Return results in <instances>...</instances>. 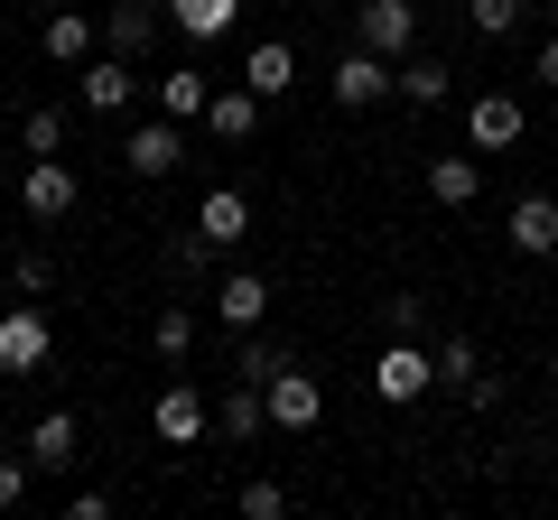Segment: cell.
Returning <instances> with one entry per match:
<instances>
[{"instance_id": "cell-1", "label": "cell", "mask_w": 558, "mask_h": 520, "mask_svg": "<svg viewBox=\"0 0 558 520\" xmlns=\"http://www.w3.org/2000/svg\"><path fill=\"white\" fill-rule=\"evenodd\" d=\"M428 391H438V344L381 335V354H373V400H381V409H410V400H428Z\"/></svg>"}, {"instance_id": "cell-2", "label": "cell", "mask_w": 558, "mask_h": 520, "mask_svg": "<svg viewBox=\"0 0 558 520\" xmlns=\"http://www.w3.org/2000/svg\"><path fill=\"white\" fill-rule=\"evenodd\" d=\"M326 94H336L344 112H373V102H391V94H400V65H391V57H373V47H344L336 75H326Z\"/></svg>"}, {"instance_id": "cell-3", "label": "cell", "mask_w": 558, "mask_h": 520, "mask_svg": "<svg viewBox=\"0 0 558 520\" xmlns=\"http://www.w3.org/2000/svg\"><path fill=\"white\" fill-rule=\"evenodd\" d=\"M121 168H131V177L140 186H159V177H178V168H186V121H140V131H131V140H121Z\"/></svg>"}, {"instance_id": "cell-4", "label": "cell", "mask_w": 558, "mask_h": 520, "mask_svg": "<svg viewBox=\"0 0 558 520\" xmlns=\"http://www.w3.org/2000/svg\"><path fill=\"white\" fill-rule=\"evenodd\" d=\"M354 47H373V57H410L418 47V0H354Z\"/></svg>"}, {"instance_id": "cell-5", "label": "cell", "mask_w": 558, "mask_h": 520, "mask_svg": "<svg viewBox=\"0 0 558 520\" xmlns=\"http://www.w3.org/2000/svg\"><path fill=\"white\" fill-rule=\"evenodd\" d=\"M260 400H270V428H279V437H317V419H326V391L299 372V362L260 381Z\"/></svg>"}, {"instance_id": "cell-6", "label": "cell", "mask_w": 558, "mask_h": 520, "mask_svg": "<svg viewBox=\"0 0 558 520\" xmlns=\"http://www.w3.org/2000/svg\"><path fill=\"white\" fill-rule=\"evenodd\" d=\"M47 354H57V325H47V307H0V372L28 381Z\"/></svg>"}, {"instance_id": "cell-7", "label": "cell", "mask_w": 558, "mask_h": 520, "mask_svg": "<svg viewBox=\"0 0 558 520\" xmlns=\"http://www.w3.org/2000/svg\"><path fill=\"white\" fill-rule=\"evenodd\" d=\"M205 428H215V409H205L196 381H168L159 400H149V437L159 446H205Z\"/></svg>"}, {"instance_id": "cell-8", "label": "cell", "mask_w": 558, "mask_h": 520, "mask_svg": "<svg viewBox=\"0 0 558 520\" xmlns=\"http://www.w3.org/2000/svg\"><path fill=\"white\" fill-rule=\"evenodd\" d=\"M521 131H531V112H521V94H502V84L465 102V149H484V159H494V149H512Z\"/></svg>"}, {"instance_id": "cell-9", "label": "cell", "mask_w": 558, "mask_h": 520, "mask_svg": "<svg viewBox=\"0 0 558 520\" xmlns=\"http://www.w3.org/2000/svg\"><path fill=\"white\" fill-rule=\"evenodd\" d=\"M20 214H28V223H65V214H75V168H65V159H28Z\"/></svg>"}, {"instance_id": "cell-10", "label": "cell", "mask_w": 558, "mask_h": 520, "mask_svg": "<svg viewBox=\"0 0 558 520\" xmlns=\"http://www.w3.org/2000/svg\"><path fill=\"white\" fill-rule=\"evenodd\" d=\"M159 10H168V0H112V10H102V47L140 65L149 47H159Z\"/></svg>"}, {"instance_id": "cell-11", "label": "cell", "mask_w": 558, "mask_h": 520, "mask_svg": "<svg viewBox=\"0 0 558 520\" xmlns=\"http://www.w3.org/2000/svg\"><path fill=\"white\" fill-rule=\"evenodd\" d=\"M75 94H84V112L112 121V112H131L140 75H131V57H112V47H102V57H84V84H75Z\"/></svg>"}, {"instance_id": "cell-12", "label": "cell", "mask_w": 558, "mask_h": 520, "mask_svg": "<svg viewBox=\"0 0 558 520\" xmlns=\"http://www.w3.org/2000/svg\"><path fill=\"white\" fill-rule=\"evenodd\" d=\"M215 317L233 325V335L270 325V280H260V270H223V280H215Z\"/></svg>"}, {"instance_id": "cell-13", "label": "cell", "mask_w": 558, "mask_h": 520, "mask_svg": "<svg viewBox=\"0 0 558 520\" xmlns=\"http://www.w3.org/2000/svg\"><path fill=\"white\" fill-rule=\"evenodd\" d=\"M260 112H270V102H260L252 84H215V102H205V121H196V131H205V140H252V131H260Z\"/></svg>"}, {"instance_id": "cell-14", "label": "cell", "mask_w": 558, "mask_h": 520, "mask_svg": "<svg viewBox=\"0 0 558 520\" xmlns=\"http://www.w3.org/2000/svg\"><path fill=\"white\" fill-rule=\"evenodd\" d=\"M502 242H512V251H531V260H549V251H558V196H512Z\"/></svg>"}, {"instance_id": "cell-15", "label": "cell", "mask_w": 558, "mask_h": 520, "mask_svg": "<svg viewBox=\"0 0 558 520\" xmlns=\"http://www.w3.org/2000/svg\"><path fill=\"white\" fill-rule=\"evenodd\" d=\"M75 456H84V419L75 409H47V419L28 428V465H38V474H65Z\"/></svg>"}, {"instance_id": "cell-16", "label": "cell", "mask_w": 558, "mask_h": 520, "mask_svg": "<svg viewBox=\"0 0 558 520\" xmlns=\"http://www.w3.org/2000/svg\"><path fill=\"white\" fill-rule=\"evenodd\" d=\"M196 233L215 242V251H233V242L252 233V196H242V186H205V205H196Z\"/></svg>"}, {"instance_id": "cell-17", "label": "cell", "mask_w": 558, "mask_h": 520, "mask_svg": "<svg viewBox=\"0 0 558 520\" xmlns=\"http://www.w3.org/2000/svg\"><path fill=\"white\" fill-rule=\"evenodd\" d=\"M475 196H484V149H475V159H465V149H457V159H428V205L465 214Z\"/></svg>"}, {"instance_id": "cell-18", "label": "cell", "mask_w": 558, "mask_h": 520, "mask_svg": "<svg viewBox=\"0 0 558 520\" xmlns=\"http://www.w3.org/2000/svg\"><path fill=\"white\" fill-rule=\"evenodd\" d=\"M242 84H252L260 102H279L289 84H299V47H289V38H260L252 57H242Z\"/></svg>"}, {"instance_id": "cell-19", "label": "cell", "mask_w": 558, "mask_h": 520, "mask_svg": "<svg viewBox=\"0 0 558 520\" xmlns=\"http://www.w3.org/2000/svg\"><path fill=\"white\" fill-rule=\"evenodd\" d=\"M233 20H242V0H168V28H178V38H196V47L233 38Z\"/></svg>"}, {"instance_id": "cell-20", "label": "cell", "mask_w": 558, "mask_h": 520, "mask_svg": "<svg viewBox=\"0 0 558 520\" xmlns=\"http://www.w3.org/2000/svg\"><path fill=\"white\" fill-rule=\"evenodd\" d=\"M215 428H223L233 446H252L260 428H270V400H260V381H233V391H223V400H215Z\"/></svg>"}, {"instance_id": "cell-21", "label": "cell", "mask_w": 558, "mask_h": 520, "mask_svg": "<svg viewBox=\"0 0 558 520\" xmlns=\"http://www.w3.org/2000/svg\"><path fill=\"white\" fill-rule=\"evenodd\" d=\"M447 94H457V75H447L438 57H418V47H410V57H400V102H410V112H438Z\"/></svg>"}, {"instance_id": "cell-22", "label": "cell", "mask_w": 558, "mask_h": 520, "mask_svg": "<svg viewBox=\"0 0 558 520\" xmlns=\"http://www.w3.org/2000/svg\"><path fill=\"white\" fill-rule=\"evenodd\" d=\"M159 270L178 288H205V280H215V242H205V233H168L159 242Z\"/></svg>"}, {"instance_id": "cell-23", "label": "cell", "mask_w": 558, "mask_h": 520, "mask_svg": "<svg viewBox=\"0 0 558 520\" xmlns=\"http://www.w3.org/2000/svg\"><path fill=\"white\" fill-rule=\"evenodd\" d=\"M205 102H215V75H205V65H168L159 112H168V121H205Z\"/></svg>"}, {"instance_id": "cell-24", "label": "cell", "mask_w": 558, "mask_h": 520, "mask_svg": "<svg viewBox=\"0 0 558 520\" xmlns=\"http://www.w3.org/2000/svg\"><path fill=\"white\" fill-rule=\"evenodd\" d=\"M38 47H47L57 65H84V57H94V20H84V10H47Z\"/></svg>"}, {"instance_id": "cell-25", "label": "cell", "mask_w": 558, "mask_h": 520, "mask_svg": "<svg viewBox=\"0 0 558 520\" xmlns=\"http://www.w3.org/2000/svg\"><path fill=\"white\" fill-rule=\"evenodd\" d=\"M149 354L178 372V362L196 354V307H159V317H149Z\"/></svg>"}, {"instance_id": "cell-26", "label": "cell", "mask_w": 558, "mask_h": 520, "mask_svg": "<svg viewBox=\"0 0 558 520\" xmlns=\"http://www.w3.org/2000/svg\"><path fill=\"white\" fill-rule=\"evenodd\" d=\"M270 372H289V344H270L252 325V335H233V381H270Z\"/></svg>"}, {"instance_id": "cell-27", "label": "cell", "mask_w": 558, "mask_h": 520, "mask_svg": "<svg viewBox=\"0 0 558 520\" xmlns=\"http://www.w3.org/2000/svg\"><path fill=\"white\" fill-rule=\"evenodd\" d=\"M465 381H484V354L465 335H447L438 344V391H457V400H465Z\"/></svg>"}, {"instance_id": "cell-28", "label": "cell", "mask_w": 558, "mask_h": 520, "mask_svg": "<svg viewBox=\"0 0 558 520\" xmlns=\"http://www.w3.org/2000/svg\"><path fill=\"white\" fill-rule=\"evenodd\" d=\"M521 10H531V0H465V28H475V38H512Z\"/></svg>"}, {"instance_id": "cell-29", "label": "cell", "mask_w": 558, "mask_h": 520, "mask_svg": "<svg viewBox=\"0 0 558 520\" xmlns=\"http://www.w3.org/2000/svg\"><path fill=\"white\" fill-rule=\"evenodd\" d=\"M428 325H438V317H428V298H410V288L381 298V335H418V344H428Z\"/></svg>"}, {"instance_id": "cell-30", "label": "cell", "mask_w": 558, "mask_h": 520, "mask_svg": "<svg viewBox=\"0 0 558 520\" xmlns=\"http://www.w3.org/2000/svg\"><path fill=\"white\" fill-rule=\"evenodd\" d=\"M20 149H28V159H57V149H65V112H28L20 121Z\"/></svg>"}, {"instance_id": "cell-31", "label": "cell", "mask_w": 558, "mask_h": 520, "mask_svg": "<svg viewBox=\"0 0 558 520\" xmlns=\"http://www.w3.org/2000/svg\"><path fill=\"white\" fill-rule=\"evenodd\" d=\"M242 520H279V511H289V483H270V474H252V483H242Z\"/></svg>"}, {"instance_id": "cell-32", "label": "cell", "mask_w": 558, "mask_h": 520, "mask_svg": "<svg viewBox=\"0 0 558 520\" xmlns=\"http://www.w3.org/2000/svg\"><path fill=\"white\" fill-rule=\"evenodd\" d=\"M10 288H20V298H47V288H57V260H47V251H20V260H10Z\"/></svg>"}, {"instance_id": "cell-33", "label": "cell", "mask_w": 558, "mask_h": 520, "mask_svg": "<svg viewBox=\"0 0 558 520\" xmlns=\"http://www.w3.org/2000/svg\"><path fill=\"white\" fill-rule=\"evenodd\" d=\"M28 474H38L28 456H0V511H20V502H28Z\"/></svg>"}, {"instance_id": "cell-34", "label": "cell", "mask_w": 558, "mask_h": 520, "mask_svg": "<svg viewBox=\"0 0 558 520\" xmlns=\"http://www.w3.org/2000/svg\"><path fill=\"white\" fill-rule=\"evenodd\" d=\"M539 84L558 94V38H539Z\"/></svg>"}, {"instance_id": "cell-35", "label": "cell", "mask_w": 558, "mask_h": 520, "mask_svg": "<svg viewBox=\"0 0 558 520\" xmlns=\"http://www.w3.org/2000/svg\"><path fill=\"white\" fill-rule=\"evenodd\" d=\"M0 307H10V260H0Z\"/></svg>"}, {"instance_id": "cell-36", "label": "cell", "mask_w": 558, "mask_h": 520, "mask_svg": "<svg viewBox=\"0 0 558 520\" xmlns=\"http://www.w3.org/2000/svg\"><path fill=\"white\" fill-rule=\"evenodd\" d=\"M38 10H75V0H38Z\"/></svg>"}, {"instance_id": "cell-37", "label": "cell", "mask_w": 558, "mask_h": 520, "mask_svg": "<svg viewBox=\"0 0 558 520\" xmlns=\"http://www.w3.org/2000/svg\"><path fill=\"white\" fill-rule=\"evenodd\" d=\"M549 391H558V372H549Z\"/></svg>"}]
</instances>
